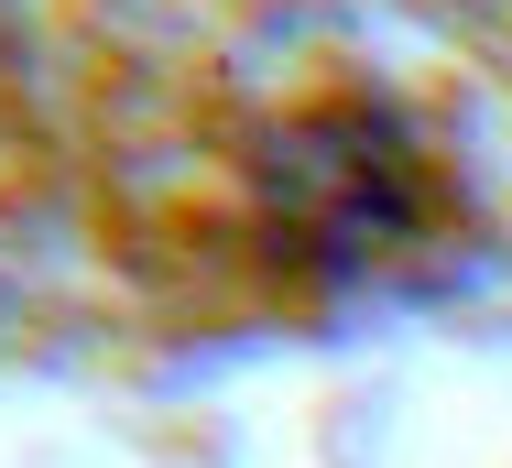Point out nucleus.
Returning a JSON list of instances; mask_svg holds the SVG:
<instances>
[{
  "label": "nucleus",
  "instance_id": "f257e3e1",
  "mask_svg": "<svg viewBox=\"0 0 512 468\" xmlns=\"http://www.w3.org/2000/svg\"><path fill=\"white\" fill-rule=\"evenodd\" d=\"M262 218H273V251L306 262V273H371L425 240L436 218V164L414 153V131L393 109H306L262 142Z\"/></svg>",
  "mask_w": 512,
  "mask_h": 468
}]
</instances>
